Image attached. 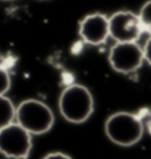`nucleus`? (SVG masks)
<instances>
[{
	"mask_svg": "<svg viewBox=\"0 0 151 159\" xmlns=\"http://www.w3.org/2000/svg\"><path fill=\"white\" fill-rule=\"evenodd\" d=\"M58 107L63 118L68 123L83 124L93 113L95 102L87 87L80 84H72L60 93Z\"/></svg>",
	"mask_w": 151,
	"mask_h": 159,
	"instance_id": "1",
	"label": "nucleus"
},
{
	"mask_svg": "<svg viewBox=\"0 0 151 159\" xmlns=\"http://www.w3.org/2000/svg\"><path fill=\"white\" fill-rule=\"evenodd\" d=\"M106 137L118 146H132L139 142L144 133V126L139 117L130 112H116L105 121Z\"/></svg>",
	"mask_w": 151,
	"mask_h": 159,
	"instance_id": "2",
	"label": "nucleus"
},
{
	"mask_svg": "<svg viewBox=\"0 0 151 159\" xmlns=\"http://www.w3.org/2000/svg\"><path fill=\"white\" fill-rule=\"evenodd\" d=\"M16 123L30 134L39 136L52 129L54 114L45 102L37 99H26L16 107Z\"/></svg>",
	"mask_w": 151,
	"mask_h": 159,
	"instance_id": "3",
	"label": "nucleus"
},
{
	"mask_svg": "<svg viewBox=\"0 0 151 159\" xmlns=\"http://www.w3.org/2000/svg\"><path fill=\"white\" fill-rule=\"evenodd\" d=\"M32 150V134L13 121L0 130V153L8 159H27Z\"/></svg>",
	"mask_w": 151,
	"mask_h": 159,
	"instance_id": "4",
	"label": "nucleus"
},
{
	"mask_svg": "<svg viewBox=\"0 0 151 159\" xmlns=\"http://www.w3.org/2000/svg\"><path fill=\"white\" fill-rule=\"evenodd\" d=\"M109 63L118 73H132L144 63L143 50L137 41L116 43L109 52Z\"/></svg>",
	"mask_w": 151,
	"mask_h": 159,
	"instance_id": "5",
	"label": "nucleus"
},
{
	"mask_svg": "<svg viewBox=\"0 0 151 159\" xmlns=\"http://www.w3.org/2000/svg\"><path fill=\"white\" fill-rule=\"evenodd\" d=\"M144 31L138 14L131 11H118L109 17L110 38L116 43L137 41Z\"/></svg>",
	"mask_w": 151,
	"mask_h": 159,
	"instance_id": "6",
	"label": "nucleus"
},
{
	"mask_svg": "<svg viewBox=\"0 0 151 159\" xmlns=\"http://www.w3.org/2000/svg\"><path fill=\"white\" fill-rule=\"evenodd\" d=\"M79 35L86 44L98 46L104 44L109 37V18L103 13H91L79 23Z\"/></svg>",
	"mask_w": 151,
	"mask_h": 159,
	"instance_id": "7",
	"label": "nucleus"
},
{
	"mask_svg": "<svg viewBox=\"0 0 151 159\" xmlns=\"http://www.w3.org/2000/svg\"><path fill=\"white\" fill-rule=\"evenodd\" d=\"M16 121V106L6 96H0V130Z\"/></svg>",
	"mask_w": 151,
	"mask_h": 159,
	"instance_id": "8",
	"label": "nucleus"
},
{
	"mask_svg": "<svg viewBox=\"0 0 151 159\" xmlns=\"http://www.w3.org/2000/svg\"><path fill=\"white\" fill-rule=\"evenodd\" d=\"M140 25L143 31H146L151 35V0H148L144 5L142 6L138 13Z\"/></svg>",
	"mask_w": 151,
	"mask_h": 159,
	"instance_id": "9",
	"label": "nucleus"
},
{
	"mask_svg": "<svg viewBox=\"0 0 151 159\" xmlns=\"http://www.w3.org/2000/svg\"><path fill=\"white\" fill-rule=\"evenodd\" d=\"M11 87V77L8 71L0 65V96H5Z\"/></svg>",
	"mask_w": 151,
	"mask_h": 159,
	"instance_id": "10",
	"label": "nucleus"
},
{
	"mask_svg": "<svg viewBox=\"0 0 151 159\" xmlns=\"http://www.w3.org/2000/svg\"><path fill=\"white\" fill-rule=\"evenodd\" d=\"M142 50H143L144 61H146V63L151 66V35H150V38L146 40V43L144 44V46L142 47Z\"/></svg>",
	"mask_w": 151,
	"mask_h": 159,
	"instance_id": "11",
	"label": "nucleus"
},
{
	"mask_svg": "<svg viewBox=\"0 0 151 159\" xmlns=\"http://www.w3.org/2000/svg\"><path fill=\"white\" fill-rule=\"evenodd\" d=\"M43 159H72L68 154L64 152H51L47 153Z\"/></svg>",
	"mask_w": 151,
	"mask_h": 159,
	"instance_id": "12",
	"label": "nucleus"
},
{
	"mask_svg": "<svg viewBox=\"0 0 151 159\" xmlns=\"http://www.w3.org/2000/svg\"><path fill=\"white\" fill-rule=\"evenodd\" d=\"M149 129L151 131V113H150V119H149Z\"/></svg>",
	"mask_w": 151,
	"mask_h": 159,
	"instance_id": "13",
	"label": "nucleus"
},
{
	"mask_svg": "<svg viewBox=\"0 0 151 159\" xmlns=\"http://www.w3.org/2000/svg\"><path fill=\"white\" fill-rule=\"evenodd\" d=\"M4 1H10V0H4Z\"/></svg>",
	"mask_w": 151,
	"mask_h": 159,
	"instance_id": "14",
	"label": "nucleus"
}]
</instances>
